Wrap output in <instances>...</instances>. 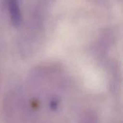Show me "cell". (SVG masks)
Returning a JSON list of instances; mask_svg holds the SVG:
<instances>
[{"label":"cell","mask_w":123,"mask_h":123,"mask_svg":"<svg viewBox=\"0 0 123 123\" xmlns=\"http://www.w3.org/2000/svg\"><path fill=\"white\" fill-rule=\"evenodd\" d=\"M7 8L14 25L18 26L22 20V14L18 0H6Z\"/></svg>","instance_id":"cell-1"}]
</instances>
